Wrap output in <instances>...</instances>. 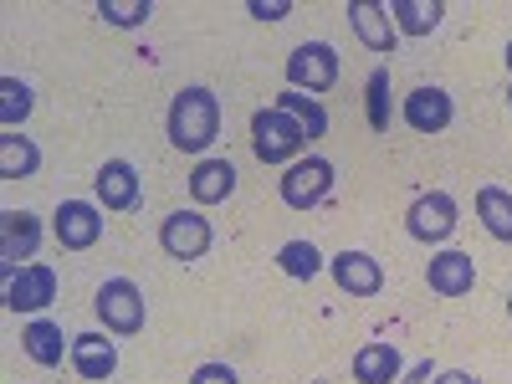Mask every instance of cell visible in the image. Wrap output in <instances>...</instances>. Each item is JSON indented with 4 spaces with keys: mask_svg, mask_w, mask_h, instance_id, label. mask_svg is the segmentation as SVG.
<instances>
[{
    "mask_svg": "<svg viewBox=\"0 0 512 384\" xmlns=\"http://www.w3.org/2000/svg\"><path fill=\"white\" fill-rule=\"evenodd\" d=\"M425 282L436 297H466L477 287V262L466 251H436L431 267H425Z\"/></svg>",
    "mask_w": 512,
    "mask_h": 384,
    "instance_id": "cell-13",
    "label": "cell"
},
{
    "mask_svg": "<svg viewBox=\"0 0 512 384\" xmlns=\"http://www.w3.org/2000/svg\"><path fill=\"white\" fill-rule=\"evenodd\" d=\"M277 267H282L287 277H297V282H313V277L323 272V251H318L313 241H287V246L277 251Z\"/></svg>",
    "mask_w": 512,
    "mask_h": 384,
    "instance_id": "cell-25",
    "label": "cell"
},
{
    "mask_svg": "<svg viewBox=\"0 0 512 384\" xmlns=\"http://www.w3.org/2000/svg\"><path fill=\"white\" fill-rule=\"evenodd\" d=\"M405 231H410V241H425V246L451 241V231H456V200L446 190L415 195L410 210H405Z\"/></svg>",
    "mask_w": 512,
    "mask_h": 384,
    "instance_id": "cell-6",
    "label": "cell"
},
{
    "mask_svg": "<svg viewBox=\"0 0 512 384\" xmlns=\"http://www.w3.org/2000/svg\"><path fill=\"white\" fill-rule=\"evenodd\" d=\"M52 236L62 251H93L103 241V205L93 200H62L52 216Z\"/></svg>",
    "mask_w": 512,
    "mask_h": 384,
    "instance_id": "cell-7",
    "label": "cell"
},
{
    "mask_svg": "<svg viewBox=\"0 0 512 384\" xmlns=\"http://www.w3.org/2000/svg\"><path fill=\"white\" fill-rule=\"evenodd\" d=\"M431 384H477V379L466 374V369H441V374H436Z\"/></svg>",
    "mask_w": 512,
    "mask_h": 384,
    "instance_id": "cell-31",
    "label": "cell"
},
{
    "mask_svg": "<svg viewBox=\"0 0 512 384\" xmlns=\"http://www.w3.org/2000/svg\"><path fill=\"white\" fill-rule=\"evenodd\" d=\"M303 149H308V128L292 113H282L277 103L251 113V154L262 164H297Z\"/></svg>",
    "mask_w": 512,
    "mask_h": 384,
    "instance_id": "cell-2",
    "label": "cell"
},
{
    "mask_svg": "<svg viewBox=\"0 0 512 384\" xmlns=\"http://www.w3.org/2000/svg\"><path fill=\"white\" fill-rule=\"evenodd\" d=\"M41 169V149L26 134H6L0 139V180H31Z\"/></svg>",
    "mask_w": 512,
    "mask_h": 384,
    "instance_id": "cell-21",
    "label": "cell"
},
{
    "mask_svg": "<svg viewBox=\"0 0 512 384\" xmlns=\"http://www.w3.org/2000/svg\"><path fill=\"white\" fill-rule=\"evenodd\" d=\"M328 272H333L338 292H349V297H379L384 292V267L369 251H338L328 262Z\"/></svg>",
    "mask_w": 512,
    "mask_h": 384,
    "instance_id": "cell-12",
    "label": "cell"
},
{
    "mask_svg": "<svg viewBox=\"0 0 512 384\" xmlns=\"http://www.w3.org/2000/svg\"><path fill=\"white\" fill-rule=\"evenodd\" d=\"M21 354H26L31 364H41V369H52V364H62V354H72V338H67L62 323H52V318H31V323L21 328Z\"/></svg>",
    "mask_w": 512,
    "mask_h": 384,
    "instance_id": "cell-16",
    "label": "cell"
},
{
    "mask_svg": "<svg viewBox=\"0 0 512 384\" xmlns=\"http://www.w3.org/2000/svg\"><path fill=\"white\" fill-rule=\"evenodd\" d=\"M246 11L256 21H282V16H292V0H246Z\"/></svg>",
    "mask_w": 512,
    "mask_h": 384,
    "instance_id": "cell-29",
    "label": "cell"
},
{
    "mask_svg": "<svg viewBox=\"0 0 512 384\" xmlns=\"http://www.w3.org/2000/svg\"><path fill=\"white\" fill-rule=\"evenodd\" d=\"M369 128H374V134L390 128V67L369 72Z\"/></svg>",
    "mask_w": 512,
    "mask_h": 384,
    "instance_id": "cell-26",
    "label": "cell"
},
{
    "mask_svg": "<svg viewBox=\"0 0 512 384\" xmlns=\"http://www.w3.org/2000/svg\"><path fill=\"white\" fill-rule=\"evenodd\" d=\"M400 374H405V359H400L395 344H364L354 354V379L359 384H400Z\"/></svg>",
    "mask_w": 512,
    "mask_h": 384,
    "instance_id": "cell-19",
    "label": "cell"
},
{
    "mask_svg": "<svg viewBox=\"0 0 512 384\" xmlns=\"http://www.w3.org/2000/svg\"><path fill=\"white\" fill-rule=\"evenodd\" d=\"M190 384H241V379H236L231 364H200V369L190 374Z\"/></svg>",
    "mask_w": 512,
    "mask_h": 384,
    "instance_id": "cell-28",
    "label": "cell"
},
{
    "mask_svg": "<svg viewBox=\"0 0 512 384\" xmlns=\"http://www.w3.org/2000/svg\"><path fill=\"white\" fill-rule=\"evenodd\" d=\"M277 108H282V113H292L297 123H303V128H308V139H323V134H328V113H323V103H318V98L287 88V93H277Z\"/></svg>",
    "mask_w": 512,
    "mask_h": 384,
    "instance_id": "cell-24",
    "label": "cell"
},
{
    "mask_svg": "<svg viewBox=\"0 0 512 384\" xmlns=\"http://www.w3.org/2000/svg\"><path fill=\"white\" fill-rule=\"evenodd\" d=\"M139 190H144V180H139V169L128 164V159H103L98 164L93 195H98L103 210H134L139 205Z\"/></svg>",
    "mask_w": 512,
    "mask_h": 384,
    "instance_id": "cell-11",
    "label": "cell"
},
{
    "mask_svg": "<svg viewBox=\"0 0 512 384\" xmlns=\"http://www.w3.org/2000/svg\"><path fill=\"white\" fill-rule=\"evenodd\" d=\"M210 241H216V231H210V221L200 210H169L159 221V246H164V256H175V262H200L210 251Z\"/></svg>",
    "mask_w": 512,
    "mask_h": 384,
    "instance_id": "cell-5",
    "label": "cell"
},
{
    "mask_svg": "<svg viewBox=\"0 0 512 384\" xmlns=\"http://www.w3.org/2000/svg\"><path fill=\"white\" fill-rule=\"evenodd\" d=\"M36 108V93L26 88L21 77H0V123H6V134H21L26 113Z\"/></svg>",
    "mask_w": 512,
    "mask_h": 384,
    "instance_id": "cell-23",
    "label": "cell"
},
{
    "mask_svg": "<svg viewBox=\"0 0 512 384\" xmlns=\"http://www.w3.org/2000/svg\"><path fill=\"white\" fill-rule=\"evenodd\" d=\"M507 108H512V82H507Z\"/></svg>",
    "mask_w": 512,
    "mask_h": 384,
    "instance_id": "cell-33",
    "label": "cell"
},
{
    "mask_svg": "<svg viewBox=\"0 0 512 384\" xmlns=\"http://www.w3.org/2000/svg\"><path fill=\"white\" fill-rule=\"evenodd\" d=\"M507 72H512V41H507Z\"/></svg>",
    "mask_w": 512,
    "mask_h": 384,
    "instance_id": "cell-32",
    "label": "cell"
},
{
    "mask_svg": "<svg viewBox=\"0 0 512 384\" xmlns=\"http://www.w3.org/2000/svg\"><path fill=\"white\" fill-rule=\"evenodd\" d=\"M236 195V164L231 159H200L190 175V200L195 205H221Z\"/></svg>",
    "mask_w": 512,
    "mask_h": 384,
    "instance_id": "cell-18",
    "label": "cell"
},
{
    "mask_svg": "<svg viewBox=\"0 0 512 384\" xmlns=\"http://www.w3.org/2000/svg\"><path fill=\"white\" fill-rule=\"evenodd\" d=\"M477 216H482L487 236L512 241V195H507L502 185H482V190H477Z\"/></svg>",
    "mask_w": 512,
    "mask_h": 384,
    "instance_id": "cell-22",
    "label": "cell"
},
{
    "mask_svg": "<svg viewBox=\"0 0 512 384\" xmlns=\"http://www.w3.org/2000/svg\"><path fill=\"white\" fill-rule=\"evenodd\" d=\"M57 303V267L47 262H31L16 277H6V308L11 313H41Z\"/></svg>",
    "mask_w": 512,
    "mask_h": 384,
    "instance_id": "cell-9",
    "label": "cell"
},
{
    "mask_svg": "<svg viewBox=\"0 0 512 384\" xmlns=\"http://www.w3.org/2000/svg\"><path fill=\"white\" fill-rule=\"evenodd\" d=\"M451 118H456V103L446 88H415L405 98V123L415 134H441V128H451Z\"/></svg>",
    "mask_w": 512,
    "mask_h": 384,
    "instance_id": "cell-15",
    "label": "cell"
},
{
    "mask_svg": "<svg viewBox=\"0 0 512 384\" xmlns=\"http://www.w3.org/2000/svg\"><path fill=\"white\" fill-rule=\"evenodd\" d=\"M507 318H512V292H507Z\"/></svg>",
    "mask_w": 512,
    "mask_h": 384,
    "instance_id": "cell-34",
    "label": "cell"
},
{
    "mask_svg": "<svg viewBox=\"0 0 512 384\" xmlns=\"http://www.w3.org/2000/svg\"><path fill=\"white\" fill-rule=\"evenodd\" d=\"M277 190H282V205H287V210H313V205H323L328 190H333V159L308 154V159L287 164V175L277 180Z\"/></svg>",
    "mask_w": 512,
    "mask_h": 384,
    "instance_id": "cell-4",
    "label": "cell"
},
{
    "mask_svg": "<svg viewBox=\"0 0 512 384\" xmlns=\"http://www.w3.org/2000/svg\"><path fill=\"white\" fill-rule=\"evenodd\" d=\"M349 21H354L359 41H364L374 57H395L400 31H395V21H390V6H374V0H354V6H349Z\"/></svg>",
    "mask_w": 512,
    "mask_h": 384,
    "instance_id": "cell-14",
    "label": "cell"
},
{
    "mask_svg": "<svg viewBox=\"0 0 512 384\" xmlns=\"http://www.w3.org/2000/svg\"><path fill=\"white\" fill-rule=\"evenodd\" d=\"M441 16H446L441 0H390V21L400 36H431Z\"/></svg>",
    "mask_w": 512,
    "mask_h": 384,
    "instance_id": "cell-20",
    "label": "cell"
},
{
    "mask_svg": "<svg viewBox=\"0 0 512 384\" xmlns=\"http://www.w3.org/2000/svg\"><path fill=\"white\" fill-rule=\"evenodd\" d=\"M287 82L297 93H328L338 82V52L328 41H303V47L287 57Z\"/></svg>",
    "mask_w": 512,
    "mask_h": 384,
    "instance_id": "cell-8",
    "label": "cell"
},
{
    "mask_svg": "<svg viewBox=\"0 0 512 384\" xmlns=\"http://www.w3.org/2000/svg\"><path fill=\"white\" fill-rule=\"evenodd\" d=\"M318 384H323V379H318Z\"/></svg>",
    "mask_w": 512,
    "mask_h": 384,
    "instance_id": "cell-35",
    "label": "cell"
},
{
    "mask_svg": "<svg viewBox=\"0 0 512 384\" xmlns=\"http://www.w3.org/2000/svg\"><path fill=\"white\" fill-rule=\"evenodd\" d=\"M72 369L88 379V384L113 379V369H118V344H108L103 333H77V338H72Z\"/></svg>",
    "mask_w": 512,
    "mask_h": 384,
    "instance_id": "cell-17",
    "label": "cell"
},
{
    "mask_svg": "<svg viewBox=\"0 0 512 384\" xmlns=\"http://www.w3.org/2000/svg\"><path fill=\"white\" fill-rule=\"evenodd\" d=\"M98 16L108 26H144L154 16V6L149 0H98Z\"/></svg>",
    "mask_w": 512,
    "mask_h": 384,
    "instance_id": "cell-27",
    "label": "cell"
},
{
    "mask_svg": "<svg viewBox=\"0 0 512 384\" xmlns=\"http://www.w3.org/2000/svg\"><path fill=\"white\" fill-rule=\"evenodd\" d=\"M93 308H98L103 328H108V333H123V338L144 333V318H149L139 282H128V277H108V282L98 287V297H93Z\"/></svg>",
    "mask_w": 512,
    "mask_h": 384,
    "instance_id": "cell-3",
    "label": "cell"
},
{
    "mask_svg": "<svg viewBox=\"0 0 512 384\" xmlns=\"http://www.w3.org/2000/svg\"><path fill=\"white\" fill-rule=\"evenodd\" d=\"M436 379V369H431V359H425V364H415L410 374H400V384H431Z\"/></svg>",
    "mask_w": 512,
    "mask_h": 384,
    "instance_id": "cell-30",
    "label": "cell"
},
{
    "mask_svg": "<svg viewBox=\"0 0 512 384\" xmlns=\"http://www.w3.org/2000/svg\"><path fill=\"white\" fill-rule=\"evenodd\" d=\"M164 134L180 154H205L221 139V98L210 88H180L175 98H169Z\"/></svg>",
    "mask_w": 512,
    "mask_h": 384,
    "instance_id": "cell-1",
    "label": "cell"
},
{
    "mask_svg": "<svg viewBox=\"0 0 512 384\" xmlns=\"http://www.w3.org/2000/svg\"><path fill=\"white\" fill-rule=\"evenodd\" d=\"M36 246H41V221L31 210H0V267H6V277H16L21 262H31Z\"/></svg>",
    "mask_w": 512,
    "mask_h": 384,
    "instance_id": "cell-10",
    "label": "cell"
}]
</instances>
